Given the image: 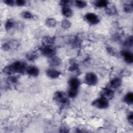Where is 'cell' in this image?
<instances>
[{
	"instance_id": "obj_27",
	"label": "cell",
	"mask_w": 133,
	"mask_h": 133,
	"mask_svg": "<svg viewBox=\"0 0 133 133\" xmlns=\"http://www.w3.org/2000/svg\"><path fill=\"white\" fill-rule=\"evenodd\" d=\"M132 42H133V39H132V36H131L129 37L124 42V46L126 47L130 48L132 46Z\"/></svg>"
},
{
	"instance_id": "obj_17",
	"label": "cell",
	"mask_w": 133,
	"mask_h": 133,
	"mask_svg": "<svg viewBox=\"0 0 133 133\" xmlns=\"http://www.w3.org/2000/svg\"><path fill=\"white\" fill-rule=\"evenodd\" d=\"M61 13L66 18L71 17L73 15V11L69 6L62 7L61 9Z\"/></svg>"
},
{
	"instance_id": "obj_28",
	"label": "cell",
	"mask_w": 133,
	"mask_h": 133,
	"mask_svg": "<svg viewBox=\"0 0 133 133\" xmlns=\"http://www.w3.org/2000/svg\"><path fill=\"white\" fill-rule=\"evenodd\" d=\"M26 2L23 0H17L15 1V5L17 6H23L25 5Z\"/></svg>"
},
{
	"instance_id": "obj_14",
	"label": "cell",
	"mask_w": 133,
	"mask_h": 133,
	"mask_svg": "<svg viewBox=\"0 0 133 133\" xmlns=\"http://www.w3.org/2000/svg\"><path fill=\"white\" fill-rule=\"evenodd\" d=\"M41 54V50H33L30 52H29L26 55V57L27 59L30 61H34V60L36 59Z\"/></svg>"
},
{
	"instance_id": "obj_19",
	"label": "cell",
	"mask_w": 133,
	"mask_h": 133,
	"mask_svg": "<svg viewBox=\"0 0 133 133\" xmlns=\"http://www.w3.org/2000/svg\"><path fill=\"white\" fill-rule=\"evenodd\" d=\"M124 101L127 104H132L133 102V94L132 92H129L125 95L124 97Z\"/></svg>"
},
{
	"instance_id": "obj_26",
	"label": "cell",
	"mask_w": 133,
	"mask_h": 133,
	"mask_svg": "<svg viewBox=\"0 0 133 133\" xmlns=\"http://www.w3.org/2000/svg\"><path fill=\"white\" fill-rule=\"evenodd\" d=\"M7 83L9 84H15L17 83L18 78L16 76L14 75H10L8 77L7 79Z\"/></svg>"
},
{
	"instance_id": "obj_10",
	"label": "cell",
	"mask_w": 133,
	"mask_h": 133,
	"mask_svg": "<svg viewBox=\"0 0 133 133\" xmlns=\"http://www.w3.org/2000/svg\"><path fill=\"white\" fill-rule=\"evenodd\" d=\"M25 71L28 75L32 77H36L38 76L39 74V70L38 68L34 65L28 66Z\"/></svg>"
},
{
	"instance_id": "obj_24",
	"label": "cell",
	"mask_w": 133,
	"mask_h": 133,
	"mask_svg": "<svg viewBox=\"0 0 133 133\" xmlns=\"http://www.w3.org/2000/svg\"><path fill=\"white\" fill-rule=\"evenodd\" d=\"M74 5L78 8H84L87 6V3L83 1H75L74 2Z\"/></svg>"
},
{
	"instance_id": "obj_2",
	"label": "cell",
	"mask_w": 133,
	"mask_h": 133,
	"mask_svg": "<svg viewBox=\"0 0 133 133\" xmlns=\"http://www.w3.org/2000/svg\"><path fill=\"white\" fill-rule=\"evenodd\" d=\"M80 81L76 77H72L70 78L69 84V90L68 92V97L71 98H74L78 94V89L80 86Z\"/></svg>"
},
{
	"instance_id": "obj_31",
	"label": "cell",
	"mask_w": 133,
	"mask_h": 133,
	"mask_svg": "<svg viewBox=\"0 0 133 133\" xmlns=\"http://www.w3.org/2000/svg\"><path fill=\"white\" fill-rule=\"evenodd\" d=\"M127 120H128L129 123L131 125H132V123H133V114L131 112L129 113V114L127 115Z\"/></svg>"
},
{
	"instance_id": "obj_7",
	"label": "cell",
	"mask_w": 133,
	"mask_h": 133,
	"mask_svg": "<svg viewBox=\"0 0 133 133\" xmlns=\"http://www.w3.org/2000/svg\"><path fill=\"white\" fill-rule=\"evenodd\" d=\"M100 95L101 97L109 100L112 99L113 98L114 92L111 88H104L101 91Z\"/></svg>"
},
{
	"instance_id": "obj_5",
	"label": "cell",
	"mask_w": 133,
	"mask_h": 133,
	"mask_svg": "<svg viewBox=\"0 0 133 133\" xmlns=\"http://www.w3.org/2000/svg\"><path fill=\"white\" fill-rule=\"evenodd\" d=\"M85 83L89 86H94L98 82L97 75L93 72H88L85 74L84 77Z\"/></svg>"
},
{
	"instance_id": "obj_22",
	"label": "cell",
	"mask_w": 133,
	"mask_h": 133,
	"mask_svg": "<svg viewBox=\"0 0 133 133\" xmlns=\"http://www.w3.org/2000/svg\"><path fill=\"white\" fill-rule=\"evenodd\" d=\"M21 16L22 18L25 19H33L34 15L29 11H24L21 12Z\"/></svg>"
},
{
	"instance_id": "obj_8",
	"label": "cell",
	"mask_w": 133,
	"mask_h": 133,
	"mask_svg": "<svg viewBox=\"0 0 133 133\" xmlns=\"http://www.w3.org/2000/svg\"><path fill=\"white\" fill-rule=\"evenodd\" d=\"M40 50L43 55L48 57L54 56L56 53L55 49L53 48L52 46H44Z\"/></svg>"
},
{
	"instance_id": "obj_13",
	"label": "cell",
	"mask_w": 133,
	"mask_h": 133,
	"mask_svg": "<svg viewBox=\"0 0 133 133\" xmlns=\"http://www.w3.org/2000/svg\"><path fill=\"white\" fill-rule=\"evenodd\" d=\"M122 80L119 77H114L112 78L109 82L110 88L113 89L118 88L121 86Z\"/></svg>"
},
{
	"instance_id": "obj_15",
	"label": "cell",
	"mask_w": 133,
	"mask_h": 133,
	"mask_svg": "<svg viewBox=\"0 0 133 133\" xmlns=\"http://www.w3.org/2000/svg\"><path fill=\"white\" fill-rule=\"evenodd\" d=\"M43 46H52L54 44V38L51 36H45L42 40Z\"/></svg>"
},
{
	"instance_id": "obj_12",
	"label": "cell",
	"mask_w": 133,
	"mask_h": 133,
	"mask_svg": "<svg viewBox=\"0 0 133 133\" xmlns=\"http://www.w3.org/2000/svg\"><path fill=\"white\" fill-rule=\"evenodd\" d=\"M48 63L49 65L52 67L57 66L61 63V60L58 57L54 55L48 57Z\"/></svg>"
},
{
	"instance_id": "obj_4",
	"label": "cell",
	"mask_w": 133,
	"mask_h": 133,
	"mask_svg": "<svg viewBox=\"0 0 133 133\" xmlns=\"http://www.w3.org/2000/svg\"><path fill=\"white\" fill-rule=\"evenodd\" d=\"M92 106L99 109H105L109 106V100L101 97L95 99L91 103Z\"/></svg>"
},
{
	"instance_id": "obj_20",
	"label": "cell",
	"mask_w": 133,
	"mask_h": 133,
	"mask_svg": "<svg viewBox=\"0 0 133 133\" xmlns=\"http://www.w3.org/2000/svg\"><path fill=\"white\" fill-rule=\"evenodd\" d=\"M109 2L105 0H101L96 1L95 6L97 8H107L108 6Z\"/></svg>"
},
{
	"instance_id": "obj_1",
	"label": "cell",
	"mask_w": 133,
	"mask_h": 133,
	"mask_svg": "<svg viewBox=\"0 0 133 133\" xmlns=\"http://www.w3.org/2000/svg\"><path fill=\"white\" fill-rule=\"evenodd\" d=\"M26 64L23 61H16L6 66L3 70L4 73L11 75L15 73H22L26 71Z\"/></svg>"
},
{
	"instance_id": "obj_6",
	"label": "cell",
	"mask_w": 133,
	"mask_h": 133,
	"mask_svg": "<svg viewBox=\"0 0 133 133\" xmlns=\"http://www.w3.org/2000/svg\"><path fill=\"white\" fill-rule=\"evenodd\" d=\"M84 20L91 25H95L100 22V19L97 15L93 12H88L84 16Z\"/></svg>"
},
{
	"instance_id": "obj_23",
	"label": "cell",
	"mask_w": 133,
	"mask_h": 133,
	"mask_svg": "<svg viewBox=\"0 0 133 133\" xmlns=\"http://www.w3.org/2000/svg\"><path fill=\"white\" fill-rule=\"evenodd\" d=\"M106 14L109 16L114 15L117 12V10L114 6H110L109 7H107L105 10Z\"/></svg>"
},
{
	"instance_id": "obj_3",
	"label": "cell",
	"mask_w": 133,
	"mask_h": 133,
	"mask_svg": "<svg viewBox=\"0 0 133 133\" xmlns=\"http://www.w3.org/2000/svg\"><path fill=\"white\" fill-rule=\"evenodd\" d=\"M55 101L62 106H66L69 103V100L66 95L62 91H57L54 95Z\"/></svg>"
},
{
	"instance_id": "obj_21",
	"label": "cell",
	"mask_w": 133,
	"mask_h": 133,
	"mask_svg": "<svg viewBox=\"0 0 133 133\" xmlns=\"http://www.w3.org/2000/svg\"><path fill=\"white\" fill-rule=\"evenodd\" d=\"M57 20L52 18H47L45 20V24L49 28H54L57 25Z\"/></svg>"
},
{
	"instance_id": "obj_32",
	"label": "cell",
	"mask_w": 133,
	"mask_h": 133,
	"mask_svg": "<svg viewBox=\"0 0 133 133\" xmlns=\"http://www.w3.org/2000/svg\"><path fill=\"white\" fill-rule=\"evenodd\" d=\"M2 48L4 50H8L9 49H10V46L9 44V43H4L3 45H2Z\"/></svg>"
},
{
	"instance_id": "obj_30",
	"label": "cell",
	"mask_w": 133,
	"mask_h": 133,
	"mask_svg": "<svg viewBox=\"0 0 133 133\" xmlns=\"http://www.w3.org/2000/svg\"><path fill=\"white\" fill-rule=\"evenodd\" d=\"M3 2L8 6H12L15 5V1L12 0H5L3 1Z\"/></svg>"
},
{
	"instance_id": "obj_25",
	"label": "cell",
	"mask_w": 133,
	"mask_h": 133,
	"mask_svg": "<svg viewBox=\"0 0 133 133\" xmlns=\"http://www.w3.org/2000/svg\"><path fill=\"white\" fill-rule=\"evenodd\" d=\"M61 26L64 29H68L71 26V23L68 20H64L61 22Z\"/></svg>"
},
{
	"instance_id": "obj_29",
	"label": "cell",
	"mask_w": 133,
	"mask_h": 133,
	"mask_svg": "<svg viewBox=\"0 0 133 133\" xmlns=\"http://www.w3.org/2000/svg\"><path fill=\"white\" fill-rule=\"evenodd\" d=\"M70 3H71V2L69 1H61L59 2V5L62 7H65L69 6Z\"/></svg>"
},
{
	"instance_id": "obj_16",
	"label": "cell",
	"mask_w": 133,
	"mask_h": 133,
	"mask_svg": "<svg viewBox=\"0 0 133 133\" xmlns=\"http://www.w3.org/2000/svg\"><path fill=\"white\" fill-rule=\"evenodd\" d=\"M17 24L15 22V21L12 19V18H10L7 20V21H6L5 23V28L6 29V30L7 31H9L11 29H12V28H14L15 25H16Z\"/></svg>"
},
{
	"instance_id": "obj_9",
	"label": "cell",
	"mask_w": 133,
	"mask_h": 133,
	"mask_svg": "<svg viewBox=\"0 0 133 133\" xmlns=\"http://www.w3.org/2000/svg\"><path fill=\"white\" fill-rule=\"evenodd\" d=\"M61 74V73L59 71L54 68H49L46 71V75L48 77L52 79H55V78H58L60 76Z\"/></svg>"
},
{
	"instance_id": "obj_18",
	"label": "cell",
	"mask_w": 133,
	"mask_h": 133,
	"mask_svg": "<svg viewBox=\"0 0 133 133\" xmlns=\"http://www.w3.org/2000/svg\"><path fill=\"white\" fill-rule=\"evenodd\" d=\"M123 9L126 13H131L133 11V2L131 1L129 3H125L123 5Z\"/></svg>"
},
{
	"instance_id": "obj_11",
	"label": "cell",
	"mask_w": 133,
	"mask_h": 133,
	"mask_svg": "<svg viewBox=\"0 0 133 133\" xmlns=\"http://www.w3.org/2000/svg\"><path fill=\"white\" fill-rule=\"evenodd\" d=\"M122 55L124 58V61L128 64H132L133 62V55L132 53L128 50L122 51Z\"/></svg>"
},
{
	"instance_id": "obj_33",
	"label": "cell",
	"mask_w": 133,
	"mask_h": 133,
	"mask_svg": "<svg viewBox=\"0 0 133 133\" xmlns=\"http://www.w3.org/2000/svg\"><path fill=\"white\" fill-rule=\"evenodd\" d=\"M78 69V65L76 63L72 64L69 68V70L70 71H73L76 70Z\"/></svg>"
}]
</instances>
